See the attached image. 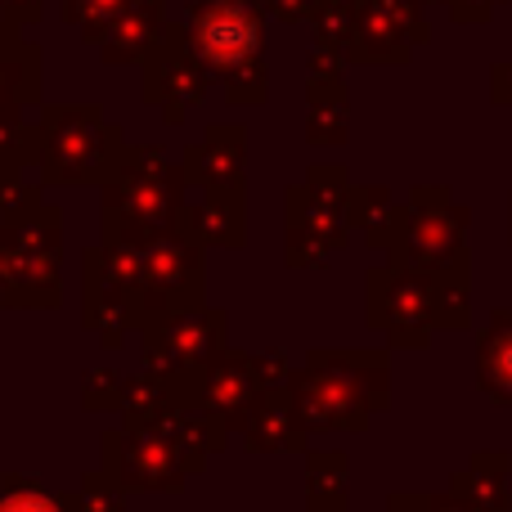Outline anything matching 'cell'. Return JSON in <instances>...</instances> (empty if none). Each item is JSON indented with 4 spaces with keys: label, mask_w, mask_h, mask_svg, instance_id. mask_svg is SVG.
Segmentation results:
<instances>
[{
    "label": "cell",
    "mask_w": 512,
    "mask_h": 512,
    "mask_svg": "<svg viewBox=\"0 0 512 512\" xmlns=\"http://www.w3.org/2000/svg\"><path fill=\"white\" fill-rule=\"evenodd\" d=\"M0 512H54V504L41 495H9L0 499Z\"/></svg>",
    "instance_id": "7a4b0ae2"
},
{
    "label": "cell",
    "mask_w": 512,
    "mask_h": 512,
    "mask_svg": "<svg viewBox=\"0 0 512 512\" xmlns=\"http://www.w3.org/2000/svg\"><path fill=\"white\" fill-rule=\"evenodd\" d=\"M194 36H198V50L207 54L212 63L221 68H234V63H248L256 50H261V23L239 5H207L198 9V23H194Z\"/></svg>",
    "instance_id": "6da1fadb"
}]
</instances>
